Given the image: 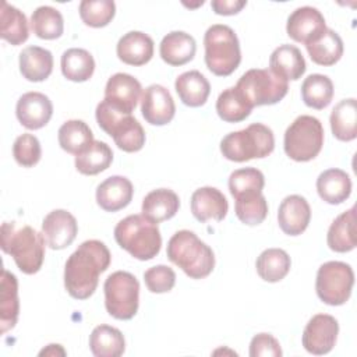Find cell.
Listing matches in <instances>:
<instances>
[{"label": "cell", "instance_id": "6da1fadb", "mask_svg": "<svg viewBox=\"0 0 357 357\" xmlns=\"http://www.w3.org/2000/svg\"><path fill=\"white\" fill-rule=\"evenodd\" d=\"M112 261V255L105 243L86 240L68 257L64 266V286L67 293L77 300L89 298Z\"/></svg>", "mask_w": 357, "mask_h": 357}, {"label": "cell", "instance_id": "7a4b0ae2", "mask_svg": "<svg viewBox=\"0 0 357 357\" xmlns=\"http://www.w3.org/2000/svg\"><path fill=\"white\" fill-rule=\"evenodd\" d=\"M1 250L11 255L17 268L25 275L39 272L45 258L43 234L25 225L17 227L15 222L1 225Z\"/></svg>", "mask_w": 357, "mask_h": 357}, {"label": "cell", "instance_id": "3957f363", "mask_svg": "<svg viewBox=\"0 0 357 357\" xmlns=\"http://www.w3.org/2000/svg\"><path fill=\"white\" fill-rule=\"evenodd\" d=\"M167 258L191 279H204L215 268L212 248L198 238L194 231L178 230L174 233L166 250Z\"/></svg>", "mask_w": 357, "mask_h": 357}, {"label": "cell", "instance_id": "277c9868", "mask_svg": "<svg viewBox=\"0 0 357 357\" xmlns=\"http://www.w3.org/2000/svg\"><path fill=\"white\" fill-rule=\"evenodd\" d=\"M116 243L131 257L139 261L155 258L162 247V236L158 223L144 215H130L114 227Z\"/></svg>", "mask_w": 357, "mask_h": 357}, {"label": "cell", "instance_id": "5b68a950", "mask_svg": "<svg viewBox=\"0 0 357 357\" xmlns=\"http://www.w3.org/2000/svg\"><path fill=\"white\" fill-rule=\"evenodd\" d=\"M275 149L273 131L261 123H252L247 128L227 134L220 141L222 155L231 162L262 159Z\"/></svg>", "mask_w": 357, "mask_h": 357}, {"label": "cell", "instance_id": "8992f818", "mask_svg": "<svg viewBox=\"0 0 357 357\" xmlns=\"http://www.w3.org/2000/svg\"><path fill=\"white\" fill-rule=\"evenodd\" d=\"M205 64L218 77L233 74L241 61L240 42L236 32L223 24L209 26L204 35Z\"/></svg>", "mask_w": 357, "mask_h": 357}, {"label": "cell", "instance_id": "52a82bcc", "mask_svg": "<svg viewBox=\"0 0 357 357\" xmlns=\"http://www.w3.org/2000/svg\"><path fill=\"white\" fill-rule=\"evenodd\" d=\"M98 126L113 138L119 149L138 152L145 145V131L131 113H126L107 100H102L95 110Z\"/></svg>", "mask_w": 357, "mask_h": 357}, {"label": "cell", "instance_id": "ba28073f", "mask_svg": "<svg viewBox=\"0 0 357 357\" xmlns=\"http://www.w3.org/2000/svg\"><path fill=\"white\" fill-rule=\"evenodd\" d=\"M324 145L322 123L310 114L298 116L284 131L283 148L296 162H308L318 156Z\"/></svg>", "mask_w": 357, "mask_h": 357}, {"label": "cell", "instance_id": "9c48e42d", "mask_svg": "<svg viewBox=\"0 0 357 357\" xmlns=\"http://www.w3.org/2000/svg\"><path fill=\"white\" fill-rule=\"evenodd\" d=\"M236 88L254 109L280 102L287 95L289 84L268 68H251L240 77Z\"/></svg>", "mask_w": 357, "mask_h": 357}, {"label": "cell", "instance_id": "30bf717a", "mask_svg": "<svg viewBox=\"0 0 357 357\" xmlns=\"http://www.w3.org/2000/svg\"><path fill=\"white\" fill-rule=\"evenodd\" d=\"M105 307L109 315L116 319H131L139 305V282L126 271H116L109 275L103 284Z\"/></svg>", "mask_w": 357, "mask_h": 357}, {"label": "cell", "instance_id": "8fae6325", "mask_svg": "<svg viewBox=\"0 0 357 357\" xmlns=\"http://www.w3.org/2000/svg\"><path fill=\"white\" fill-rule=\"evenodd\" d=\"M354 272L342 261H328L318 268L315 290L319 300L328 305H343L351 296Z\"/></svg>", "mask_w": 357, "mask_h": 357}, {"label": "cell", "instance_id": "7c38bea8", "mask_svg": "<svg viewBox=\"0 0 357 357\" xmlns=\"http://www.w3.org/2000/svg\"><path fill=\"white\" fill-rule=\"evenodd\" d=\"M339 333L337 319L329 314L314 315L304 328L303 346L315 356L328 354L336 344Z\"/></svg>", "mask_w": 357, "mask_h": 357}, {"label": "cell", "instance_id": "4fadbf2b", "mask_svg": "<svg viewBox=\"0 0 357 357\" xmlns=\"http://www.w3.org/2000/svg\"><path fill=\"white\" fill-rule=\"evenodd\" d=\"M326 31V24L322 13L311 6L296 8L287 18L286 32L298 42L308 45L318 39Z\"/></svg>", "mask_w": 357, "mask_h": 357}, {"label": "cell", "instance_id": "5bb4252c", "mask_svg": "<svg viewBox=\"0 0 357 357\" xmlns=\"http://www.w3.org/2000/svg\"><path fill=\"white\" fill-rule=\"evenodd\" d=\"M78 223L74 215L66 209L49 212L42 222V234L46 245L52 250L67 248L77 237Z\"/></svg>", "mask_w": 357, "mask_h": 357}, {"label": "cell", "instance_id": "9a60e30c", "mask_svg": "<svg viewBox=\"0 0 357 357\" xmlns=\"http://www.w3.org/2000/svg\"><path fill=\"white\" fill-rule=\"evenodd\" d=\"M141 113L145 121L152 126L170 123L176 113V105L170 92L163 85H149L142 93Z\"/></svg>", "mask_w": 357, "mask_h": 357}, {"label": "cell", "instance_id": "2e32d148", "mask_svg": "<svg viewBox=\"0 0 357 357\" xmlns=\"http://www.w3.org/2000/svg\"><path fill=\"white\" fill-rule=\"evenodd\" d=\"M141 93L142 86L137 78L126 73H116L106 82L105 100L126 113H132Z\"/></svg>", "mask_w": 357, "mask_h": 357}, {"label": "cell", "instance_id": "e0dca14e", "mask_svg": "<svg viewBox=\"0 0 357 357\" xmlns=\"http://www.w3.org/2000/svg\"><path fill=\"white\" fill-rule=\"evenodd\" d=\"M15 114L21 126L28 130H39L45 127L53 114L52 100L40 92H26L20 96Z\"/></svg>", "mask_w": 357, "mask_h": 357}, {"label": "cell", "instance_id": "ac0fdd59", "mask_svg": "<svg viewBox=\"0 0 357 357\" xmlns=\"http://www.w3.org/2000/svg\"><path fill=\"white\" fill-rule=\"evenodd\" d=\"M311 208L307 199L301 195H287L279 205L278 223L282 231L287 236L301 234L310 223Z\"/></svg>", "mask_w": 357, "mask_h": 357}, {"label": "cell", "instance_id": "d6986e66", "mask_svg": "<svg viewBox=\"0 0 357 357\" xmlns=\"http://www.w3.org/2000/svg\"><path fill=\"white\" fill-rule=\"evenodd\" d=\"M227 211L229 204L225 194L215 187H201L191 195V212L201 223L209 219L220 222L226 218Z\"/></svg>", "mask_w": 357, "mask_h": 357}, {"label": "cell", "instance_id": "ffe728a7", "mask_svg": "<svg viewBox=\"0 0 357 357\" xmlns=\"http://www.w3.org/2000/svg\"><path fill=\"white\" fill-rule=\"evenodd\" d=\"M134 194L132 183L124 176H110L96 188V202L106 212H117L126 208Z\"/></svg>", "mask_w": 357, "mask_h": 357}, {"label": "cell", "instance_id": "44dd1931", "mask_svg": "<svg viewBox=\"0 0 357 357\" xmlns=\"http://www.w3.org/2000/svg\"><path fill=\"white\" fill-rule=\"evenodd\" d=\"M117 57L128 66H144L153 56V40L141 31L124 33L116 46Z\"/></svg>", "mask_w": 357, "mask_h": 357}, {"label": "cell", "instance_id": "7402d4cb", "mask_svg": "<svg viewBox=\"0 0 357 357\" xmlns=\"http://www.w3.org/2000/svg\"><path fill=\"white\" fill-rule=\"evenodd\" d=\"M197 52L195 39L183 31H173L163 36L159 45V53L169 66H184L191 61Z\"/></svg>", "mask_w": 357, "mask_h": 357}, {"label": "cell", "instance_id": "603a6c76", "mask_svg": "<svg viewBox=\"0 0 357 357\" xmlns=\"http://www.w3.org/2000/svg\"><path fill=\"white\" fill-rule=\"evenodd\" d=\"M180 208L178 195L169 188H158L145 195L142 199V215L153 223L172 219Z\"/></svg>", "mask_w": 357, "mask_h": 357}, {"label": "cell", "instance_id": "cb8c5ba5", "mask_svg": "<svg viewBox=\"0 0 357 357\" xmlns=\"http://www.w3.org/2000/svg\"><path fill=\"white\" fill-rule=\"evenodd\" d=\"M305 60L300 49L293 45H280L269 57V70L276 75L289 79H298L305 73Z\"/></svg>", "mask_w": 357, "mask_h": 357}, {"label": "cell", "instance_id": "d4e9b609", "mask_svg": "<svg viewBox=\"0 0 357 357\" xmlns=\"http://www.w3.org/2000/svg\"><path fill=\"white\" fill-rule=\"evenodd\" d=\"M318 195L331 205L344 202L351 194L350 176L342 169L324 170L317 178Z\"/></svg>", "mask_w": 357, "mask_h": 357}, {"label": "cell", "instance_id": "484cf974", "mask_svg": "<svg viewBox=\"0 0 357 357\" xmlns=\"http://www.w3.org/2000/svg\"><path fill=\"white\" fill-rule=\"evenodd\" d=\"M53 71V54L40 46H28L20 53V73L31 82L49 78Z\"/></svg>", "mask_w": 357, "mask_h": 357}, {"label": "cell", "instance_id": "4316f807", "mask_svg": "<svg viewBox=\"0 0 357 357\" xmlns=\"http://www.w3.org/2000/svg\"><path fill=\"white\" fill-rule=\"evenodd\" d=\"M174 88L180 100L190 107H199L205 105L211 93L209 81L198 70L180 74L176 78Z\"/></svg>", "mask_w": 357, "mask_h": 357}, {"label": "cell", "instance_id": "83f0119b", "mask_svg": "<svg viewBox=\"0 0 357 357\" xmlns=\"http://www.w3.org/2000/svg\"><path fill=\"white\" fill-rule=\"evenodd\" d=\"M328 247L335 252H349L356 248V208L340 213L329 226Z\"/></svg>", "mask_w": 357, "mask_h": 357}, {"label": "cell", "instance_id": "f1b7e54d", "mask_svg": "<svg viewBox=\"0 0 357 357\" xmlns=\"http://www.w3.org/2000/svg\"><path fill=\"white\" fill-rule=\"evenodd\" d=\"M0 300V332L6 333L15 326L20 314L18 280L15 275L7 269H3L1 272Z\"/></svg>", "mask_w": 357, "mask_h": 357}, {"label": "cell", "instance_id": "f546056e", "mask_svg": "<svg viewBox=\"0 0 357 357\" xmlns=\"http://www.w3.org/2000/svg\"><path fill=\"white\" fill-rule=\"evenodd\" d=\"M331 130L339 141H353L357 137V100L343 99L335 105L331 117Z\"/></svg>", "mask_w": 357, "mask_h": 357}, {"label": "cell", "instance_id": "4dcf8cb0", "mask_svg": "<svg viewBox=\"0 0 357 357\" xmlns=\"http://www.w3.org/2000/svg\"><path fill=\"white\" fill-rule=\"evenodd\" d=\"M307 52L310 54V59L324 67H329L336 64L340 57L343 56V40L339 36L337 32H335L331 28H326V31L314 42L305 45Z\"/></svg>", "mask_w": 357, "mask_h": 357}, {"label": "cell", "instance_id": "1f68e13d", "mask_svg": "<svg viewBox=\"0 0 357 357\" xmlns=\"http://www.w3.org/2000/svg\"><path fill=\"white\" fill-rule=\"evenodd\" d=\"M89 349L96 357H119L126 350V340L117 328L98 325L89 335Z\"/></svg>", "mask_w": 357, "mask_h": 357}, {"label": "cell", "instance_id": "d6a6232c", "mask_svg": "<svg viewBox=\"0 0 357 357\" xmlns=\"http://www.w3.org/2000/svg\"><path fill=\"white\" fill-rule=\"evenodd\" d=\"M113 162V151L103 141H92L81 153L75 155V169L85 176H95L106 170Z\"/></svg>", "mask_w": 357, "mask_h": 357}, {"label": "cell", "instance_id": "836d02e7", "mask_svg": "<svg viewBox=\"0 0 357 357\" xmlns=\"http://www.w3.org/2000/svg\"><path fill=\"white\" fill-rule=\"evenodd\" d=\"M0 36L13 46L24 43L29 36V28L25 14L17 7L8 4L7 1L1 3Z\"/></svg>", "mask_w": 357, "mask_h": 357}, {"label": "cell", "instance_id": "e575fe53", "mask_svg": "<svg viewBox=\"0 0 357 357\" xmlns=\"http://www.w3.org/2000/svg\"><path fill=\"white\" fill-rule=\"evenodd\" d=\"M291 266L289 254L282 248L264 250L257 258L255 268L259 278L269 283H276L284 279Z\"/></svg>", "mask_w": 357, "mask_h": 357}, {"label": "cell", "instance_id": "d590c367", "mask_svg": "<svg viewBox=\"0 0 357 357\" xmlns=\"http://www.w3.org/2000/svg\"><path fill=\"white\" fill-rule=\"evenodd\" d=\"M63 75L73 82L88 81L95 71V60L92 54L79 47L67 49L60 60Z\"/></svg>", "mask_w": 357, "mask_h": 357}, {"label": "cell", "instance_id": "8d00e7d4", "mask_svg": "<svg viewBox=\"0 0 357 357\" xmlns=\"http://www.w3.org/2000/svg\"><path fill=\"white\" fill-rule=\"evenodd\" d=\"M333 91V82L328 75L311 74L303 81L301 98L308 107L322 110L331 105Z\"/></svg>", "mask_w": 357, "mask_h": 357}, {"label": "cell", "instance_id": "74e56055", "mask_svg": "<svg viewBox=\"0 0 357 357\" xmlns=\"http://www.w3.org/2000/svg\"><path fill=\"white\" fill-rule=\"evenodd\" d=\"M57 138L61 149L78 155L93 141V134L85 121L68 120L59 128Z\"/></svg>", "mask_w": 357, "mask_h": 357}, {"label": "cell", "instance_id": "f35d334b", "mask_svg": "<svg viewBox=\"0 0 357 357\" xmlns=\"http://www.w3.org/2000/svg\"><path fill=\"white\" fill-rule=\"evenodd\" d=\"M31 29L40 39H57L64 32L63 15L50 6H40L31 15Z\"/></svg>", "mask_w": 357, "mask_h": 357}, {"label": "cell", "instance_id": "ab89813d", "mask_svg": "<svg viewBox=\"0 0 357 357\" xmlns=\"http://www.w3.org/2000/svg\"><path fill=\"white\" fill-rule=\"evenodd\" d=\"M252 107L236 86L225 89L216 100L218 116L226 123H240L251 114Z\"/></svg>", "mask_w": 357, "mask_h": 357}, {"label": "cell", "instance_id": "60d3db41", "mask_svg": "<svg viewBox=\"0 0 357 357\" xmlns=\"http://www.w3.org/2000/svg\"><path fill=\"white\" fill-rule=\"evenodd\" d=\"M265 177L255 167H244L234 170L229 177V191L234 199L262 194Z\"/></svg>", "mask_w": 357, "mask_h": 357}, {"label": "cell", "instance_id": "b9f144b4", "mask_svg": "<svg viewBox=\"0 0 357 357\" xmlns=\"http://www.w3.org/2000/svg\"><path fill=\"white\" fill-rule=\"evenodd\" d=\"M116 14V4L112 0H84L79 3L82 22L92 28L106 26Z\"/></svg>", "mask_w": 357, "mask_h": 357}, {"label": "cell", "instance_id": "7bdbcfd3", "mask_svg": "<svg viewBox=\"0 0 357 357\" xmlns=\"http://www.w3.org/2000/svg\"><path fill=\"white\" fill-rule=\"evenodd\" d=\"M234 211L241 223L257 226L262 223L268 215V202L262 194L244 197L236 199Z\"/></svg>", "mask_w": 357, "mask_h": 357}, {"label": "cell", "instance_id": "ee69618b", "mask_svg": "<svg viewBox=\"0 0 357 357\" xmlns=\"http://www.w3.org/2000/svg\"><path fill=\"white\" fill-rule=\"evenodd\" d=\"M13 156L22 167L35 166L42 156V148L39 139L33 134H21L15 138L13 145Z\"/></svg>", "mask_w": 357, "mask_h": 357}, {"label": "cell", "instance_id": "f6af8a7d", "mask_svg": "<svg viewBox=\"0 0 357 357\" xmlns=\"http://www.w3.org/2000/svg\"><path fill=\"white\" fill-rule=\"evenodd\" d=\"M144 282L151 293H167L174 287L176 273L166 265H156L144 272Z\"/></svg>", "mask_w": 357, "mask_h": 357}, {"label": "cell", "instance_id": "bcb514c9", "mask_svg": "<svg viewBox=\"0 0 357 357\" xmlns=\"http://www.w3.org/2000/svg\"><path fill=\"white\" fill-rule=\"evenodd\" d=\"M282 349L279 342L271 333H258L251 339L250 356L251 357H280Z\"/></svg>", "mask_w": 357, "mask_h": 357}, {"label": "cell", "instance_id": "7dc6e473", "mask_svg": "<svg viewBox=\"0 0 357 357\" xmlns=\"http://www.w3.org/2000/svg\"><path fill=\"white\" fill-rule=\"evenodd\" d=\"M212 10L218 15H234L247 6L245 0H212Z\"/></svg>", "mask_w": 357, "mask_h": 357}, {"label": "cell", "instance_id": "c3c4849f", "mask_svg": "<svg viewBox=\"0 0 357 357\" xmlns=\"http://www.w3.org/2000/svg\"><path fill=\"white\" fill-rule=\"evenodd\" d=\"M39 356H66V350L61 344H47L43 350L39 351Z\"/></svg>", "mask_w": 357, "mask_h": 357}]
</instances>
